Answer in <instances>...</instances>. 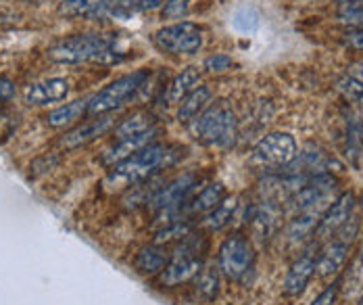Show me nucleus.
<instances>
[{
  "label": "nucleus",
  "instance_id": "1",
  "mask_svg": "<svg viewBox=\"0 0 363 305\" xmlns=\"http://www.w3.org/2000/svg\"><path fill=\"white\" fill-rule=\"evenodd\" d=\"M182 149L174 145H148L132 157L123 159L121 163L113 165V172L107 178V187L111 191L115 189H125V187H136L150 180L157 172L167 170L176 165L182 159Z\"/></svg>",
  "mask_w": 363,
  "mask_h": 305
},
{
  "label": "nucleus",
  "instance_id": "2",
  "mask_svg": "<svg viewBox=\"0 0 363 305\" xmlns=\"http://www.w3.org/2000/svg\"><path fill=\"white\" fill-rule=\"evenodd\" d=\"M190 132L203 145L228 149L238 136V119L225 101H218L190 121Z\"/></svg>",
  "mask_w": 363,
  "mask_h": 305
},
{
  "label": "nucleus",
  "instance_id": "3",
  "mask_svg": "<svg viewBox=\"0 0 363 305\" xmlns=\"http://www.w3.org/2000/svg\"><path fill=\"white\" fill-rule=\"evenodd\" d=\"M115 36H99V34H79L65 38L63 42L48 48V59L55 63L77 65V63H99L105 50L115 46Z\"/></svg>",
  "mask_w": 363,
  "mask_h": 305
},
{
  "label": "nucleus",
  "instance_id": "4",
  "mask_svg": "<svg viewBox=\"0 0 363 305\" xmlns=\"http://www.w3.org/2000/svg\"><path fill=\"white\" fill-rule=\"evenodd\" d=\"M338 191V180L330 174L311 176L301 189L292 192L291 209L294 214H318L324 216L328 207L334 203V194Z\"/></svg>",
  "mask_w": 363,
  "mask_h": 305
},
{
  "label": "nucleus",
  "instance_id": "5",
  "mask_svg": "<svg viewBox=\"0 0 363 305\" xmlns=\"http://www.w3.org/2000/svg\"><path fill=\"white\" fill-rule=\"evenodd\" d=\"M148 79V72L140 70L128 76L117 77L115 82H111L107 88H103L101 92H96L94 96H90V105H88V113L92 115H105L119 109L121 105H125L138 90H143Z\"/></svg>",
  "mask_w": 363,
  "mask_h": 305
},
{
  "label": "nucleus",
  "instance_id": "6",
  "mask_svg": "<svg viewBox=\"0 0 363 305\" xmlns=\"http://www.w3.org/2000/svg\"><path fill=\"white\" fill-rule=\"evenodd\" d=\"M296 157V140L286 132L263 136L251 155V165L261 170H282Z\"/></svg>",
  "mask_w": 363,
  "mask_h": 305
},
{
  "label": "nucleus",
  "instance_id": "7",
  "mask_svg": "<svg viewBox=\"0 0 363 305\" xmlns=\"http://www.w3.org/2000/svg\"><path fill=\"white\" fill-rule=\"evenodd\" d=\"M253 260L255 253L251 240L245 234H232L219 247V274H223L228 280H242L253 267Z\"/></svg>",
  "mask_w": 363,
  "mask_h": 305
},
{
  "label": "nucleus",
  "instance_id": "8",
  "mask_svg": "<svg viewBox=\"0 0 363 305\" xmlns=\"http://www.w3.org/2000/svg\"><path fill=\"white\" fill-rule=\"evenodd\" d=\"M155 42L169 55H196L203 46V30L192 21L172 23L155 34Z\"/></svg>",
  "mask_w": 363,
  "mask_h": 305
},
{
  "label": "nucleus",
  "instance_id": "9",
  "mask_svg": "<svg viewBox=\"0 0 363 305\" xmlns=\"http://www.w3.org/2000/svg\"><path fill=\"white\" fill-rule=\"evenodd\" d=\"M196 184H199V174H194V172L182 174L178 178H174L172 182L163 184V187L157 191V194L152 196L150 205H152L159 214H165V211H176V214H180L182 205H184V203L188 201V196L194 192Z\"/></svg>",
  "mask_w": 363,
  "mask_h": 305
},
{
  "label": "nucleus",
  "instance_id": "10",
  "mask_svg": "<svg viewBox=\"0 0 363 305\" xmlns=\"http://www.w3.org/2000/svg\"><path fill=\"white\" fill-rule=\"evenodd\" d=\"M353 209H355V194L353 192H342L340 196H336L334 203L324 211L318 228L313 232L315 240L322 243V240L334 238L336 232L345 228L349 224V220L353 218Z\"/></svg>",
  "mask_w": 363,
  "mask_h": 305
},
{
  "label": "nucleus",
  "instance_id": "11",
  "mask_svg": "<svg viewBox=\"0 0 363 305\" xmlns=\"http://www.w3.org/2000/svg\"><path fill=\"white\" fill-rule=\"evenodd\" d=\"M318 257H320V243L313 240L296 260L286 274L284 280V293L289 297H296L305 291V287L309 284V280L313 278L315 270H318Z\"/></svg>",
  "mask_w": 363,
  "mask_h": 305
},
{
  "label": "nucleus",
  "instance_id": "12",
  "mask_svg": "<svg viewBox=\"0 0 363 305\" xmlns=\"http://www.w3.org/2000/svg\"><path fill=\"white\" fill-rule=\"evenodd\" d=\"M351 240H353V236L347 238V234L336 232V236L330 238V245L326 249L320 251L315 272L322 280H330L332 276H336L342 270L347 257H349V251H351Z\"/></svg>",
  "mask_w": 363,
  "mask_h": 305
},
{
  "label": "nucleus",
  "instance_id": "13",
  "mask_svg": "<svg viewBox=\"0 0 363 305\" xmlns=\"http://www.w3.org/2000/svg\"><path fill=\"white\" fill-rule=\"evenodd\" d=\"M23 101L28 105H50L57 101H63L69 94V82L63 77H50L46 82H38V84H30L23 88Z\"/></svg>",
  "mask_w": 363,
  "mask_h": 305
},
{
  "label": "nucleus",
  "instance_id": "14",
  "mask_svg": "<svg viewBox=\"0 0 363 305\" xmlns=\"http://www.w3.org/2000/svg\"><path fill=\"white\" fill-rule=\"evenodd\" d=\"M115 119L111 115H103L99 119H90L82 126H75L73 130L65 132L63 138H61V145L67 149V151H73V149H79V147H86L90 145L92 140H96L99 136H103L105 132H109L113 128Z\"/></svg>",
  "mask_w": 363,
  "mask_h": 305
},
{
  "label": "nucleus",
  "instance_id": "15",
  "mask_svg": "<svg viewBox=\"0 0 363 305\" xmlns=\"http://www.w3.org/2000/svg\"><path fill=\"white\" fill-rule=\"evenodd\" d=\"M157 134H159V132H157V128H150V130L140 132V134L119 138V140L111 147L109 151L103 155V163H105V165H109V167L117 165V163H121L123 159L132 157L134 152H138L140 149H145V147H148V145H152V138H155Z\"/></svg>",
  "mask_w": 363,
  "mask_h": 305
},
{
  "label": "nucleus",
  "instance_id": "16",
  "mask_svg": "<svg viewBox=\"0 0 363 305\" xmlns=\"http://www.w3.org/2000/svg\"><path fill=\"white\" fill-rule=\"evenodd\" d=\"M203 270V257H172L165 270L159 274V282L163 287H178L196 278Z\"/></svg>",
  "mask_w": 363,
  "mask_h": 305
},
{
  "label": "nucleus",
  "instance_id": "17",
  "mask_svg": "<svg viewBox=\"0 0 363 305\" xmlns=\"http://www.w3.org/2000/svg\"><path fill=\"white\" fill-rule=\"evenodd\" d=\"M59 13L72 19H109V0H63Z\"/></svg>",
  "mask_w": 363,
  "mask_h": 305
},
{
  "label": "nucleus",
  "instance_id": "18",
  "mask_svg": "<svg viewBox=\"0 0 363 305\" xmlns=\"http://www.w3.org/2000/svg\"><path fill=\"white\" fill-rule=\"evenodd\" d=\"M223 199H225V187L221 182H213V184L205 187L190 203H184L186 205V214H190V216L203 214L205 216L211 209H216Z\"/></svg>",
  "mask_w": 363,
  "mask_h": 305
},
{
  "label": "nucleus",
  "instance_id": "19",
  "mask_svg": "<svg viewBox=\"0 0 363 305\" xmlns=\"http://www.w3.org/2000/svg\"><path fill=\"white\" fill-rule=\"evenodd\" d=\"M278 220H280V207L276 205V201L265 199L263 205L257 207L253 216V228L257 238H261V240L269 238L278 226Z\"/></svg>",
  "mask_w": 363,
  "mask_h": 305
},
{
  "label": "nucleus",
  "instance_id": "20",
  "mask_svg": "<svg viewBox=\"0 0 363 305\" xmlns=\"http://www.w3.org/2000/svg\"><path fill=\"white\" fill-rule=\"evenodd\" d=\"M211 103V90L207 86H196L180 103L178 119L184 123H190L196 115H201Z\"/></svg>",
  "mask_w": 363,
  "mask_h": 305
},
{
  "label": "nucleus",
  "instance_id": "21",
  "mask_svg": "<svg viewBox=\"0 0 363 305\" xmlns=\"http://www.w3.org/2000/svg\"><path fill=\"white\" fill-rule=\"evenodd\" d=\"M88 105H90V99H79V101H72V103H65L63 107L50 111L46 115V123L50 128H65V126H72L77 119H82L84 115L88 113Z\"/></svg>",
  "mask_w": 363,
  "mask_h": 305
},
{
  "label": "nucleus",
  "instance_id": "22",
  "mask_svg": "<svg viewBox=\"0 0 363 305\" xmlns=\"http://www.w3.org/2000/svg\"><path fill=\"white\" fill-rule=\"evenodd\" d=\"M201 82V72L196 67H186L182 74L172 79L169 90H167V101L169 103H182Z\"/></svg>",
  "mask_w": 363,
  "mask_h": 305
},
{
  "label": "nucleus",
  "instance_id": "23",
  "mask_svg": "<svg viewBox=\"0 0 363 305\" xmlns=\"http://www.w3.org/2000/svg\"><path fill=\"white\" fill-rule=\"evenodd\" d=\"M134 264L138 267V272L148 274V276L161 274V272L165 270V266L169 264V253H165L163 249H159V245H152V247L143 249V251L136 255Z\"/></svg>",
  "mask_w": 363,
  "mask_h": 305
},
{
  "label": "nucleus",
  "instance_id": "24",
  "mask_svg": "<svg viewBox=\"0 0 363 305\" xmlns=\"http://www.w3.org/2000/svg\"><path fill=\"white\" fill-rule=\"evenodd\" d=\"M236 209H238V199H236V196H225L216 209H211L209 214H205L203 226L213 230V232H216V230L225 228L228 224H232Z\"/></svg>",
  "mask_w": 363,
  "mask_h": 305
},
{
  "label": "nucleus",
  "instance_id": "25",
  "mask_svg": "<svg viewBox=\"0 0 363 305\" xmlns=\"http://www.w3.org/2000/svg\"><path fill=\"white\" fill-rule=\"evenodd\" d=\"M150 128H155V119H152V115L134 113V115H130L128 119H123V121L117 126L115 136H117V140H119V138H125V136H134V134L146 132V130H150Z\"/></svg>",
  "mask_w": 363,
  "mask_h": 305
},
{
  "label": "nucleus",
  "instance_id": "26",
  "mask_svg": "<svg viewBox=\"0 0 363 305\" xmlns=\"http://www.w3.org/2000/svg\"><path fill=\"white\" fill-rule=\"evenodd\" d=\"M196 293L207 301L216 299L219 293V267L211 266L201 270V274L196 276Z\"/></svg>",
  "mask_w": 363,
  "mask_h": 305
},
{
  "label": "nucleus",
  "instance_id": "27",
  "mask_svg": "<svg viewBox=\"0 0 363 305\" xmlns=\"http://www.w3.org/2000/svg\"><path fill=\"white\" fill-rule=\"evenodd\" d=\"M192 230H194V226L188 220H178V222L167 224L163 230H159L152 243L155 245H165V243H172V240H182L188 234H192Z\"/></svg>",
  "mask_w": 363,
  "mask_h": 305
},
{
  "label": "nucleus",
  "instance_id": "28",
  "mask_svg": "<svg viewBox=\"0 0 363 305\" xmlns=\"http://www.w3.org/2000/svg\"><path fill=\"white\" fill-rule=\"evenodd\" d=\"M234 28L242 34H253L255 30L259 28V13L255 11L253 6H240L236 13H234V19H232Z\"/></svg>",
  "mask_w": 363,
  "mask_h": 305
},
{
  "label": "nucleus",
  "instance_id": "29",
  "mask_svg": "<svg viewBox=\"0 0 363 305\" xmlns=\"http://www.w3.org/2000/svg\"><path fill=\"white\" fill-rule=\"evenodd\" d=\"M336 90H338L345 99H349V101H362L363 99V82L362 79H357L353 74H347V76L338 77Z\"/></svg>",
  "mask_w": 363,
  "mask_h": 305
},
{
  "label": "nucleus",
  "instance_id": "30",
  "mask_svg": "<svg viewBox=\"0 0 363 305\" xmlns=\"http://www.w3.org/2000/svg\"><path fill=\"white\" fill-rule=\"evenodd\" d=\"M338 21L349 28H363V6H347L338 13Z\"/></svg>",
  "mask_w": 363,
  "mask_h": 305
},
{
  "label": "nucleus",
  "instance_id": "31",
  "mask_svg": "<svg viewBox=\"0 0 363 305\" xmlns=\"http://www.w3.org/2000/svg\"><path fill=\"white\" fill-rule=\"evenodd\" d=\"M190 11V0H167L163 6V17L167 19H180L186 17Z\"/></svg>",
  "mask_w": 363,
  "mask_h": 305
},
{
  "label": "nucleus",
  "instance_id": "32",
  "mask_svg": "<svg viewBox=\"0 0 363 305\" xmlns=\"http://www.w3.org/2000/svg\"><path fill=\"white\" fill-rule=\"evenodd\" d=\"M232 65H234V61L228 55H211L205 61V70L211 72V74H223V72L232 70Z\"/></svg>",
  "mask_w": 363,
  "mask_h": 305
},
{
  "label": "nucleus",
  "instance_id": "33",
  "mask_svg": "<svg viewBox=\"0 0 363 305\" xmlns=\"http://www.w3.org/2000/svg\"><path fill=\"white\" fill-rule=\"evenodd\" d=\"M338 282H332V284H328L326 289L313 299V304L311 305H334L336 304V297H338Z\"/></svg>",
  "mask_w": 363,
  "mask_h": 305
},
{
  "label": "nucleus",
  "instance_id": "34",
  "mask_svg": "<svg viewBox=\"0 0 363 305\" xmlns=\"http://www.w3.org/2000/svg\"><path fill=\"white\" fill-rule=\"evenodd\" d=\"M342 42L355 50H363V28H349V32H345Z\"/></svg>",
  "mask_w": 363,
  "mask_h": 305
},
{
  "label": "nucleus",
  "instance_id": "35",
  "mask_svg": "<svg viewBox=\"0 0 363 305\" xmlns=\"http://www.w3.org/2000/svg\"><path fill=\"white\" fill-rule=\"evenodd\" d=\"M15 96V84L6 77L0 79V101H11Z\"/></svg>",
  "mask_w": 363,
  "mask_h": 305
},
{
  "label": "nucleus",
  "instance_id": "36",
  "mask_svg": "<svg viewBox=\"0 0 363 305\" xmlns=\"http://www.w3.org/2000/svg\"><path fill=\"white\" fill-rule=\"evenodd\" d=\"M340 4H345V6H359V4H363V0H340Z\"/></svg>",
  "mask_w": 363,
  "mask_h": 305
},
{
  "label": "nucleus",
  "instance_id": "37",
  "mask_svg": "<svg viewBox=\"0 0 363 305\" xmlns=\"http://www.w3.org/2000/svg\"><path fill=\"white\" fill-rule=\"evenodd\" d=\"M357 305H363V297H362V299H359V304H357Z\"/></svg>",
  "mask_w": 363,
  "mask_h": 305
},
{
  "label": "nucleus",
  "instance_id": "38",
  "mask_svg": "<svg viewBox=\"0 0 363 305\" xmlns=\"http://www.w3.org/2000/svg\"><path fill=\"white\" fill-rule=\"evenodd\" d=\"M362 126H363V119H362Z\"/></svg>",
  "mask_w": 363,
  "mask_h": 305
}]
</instances>
